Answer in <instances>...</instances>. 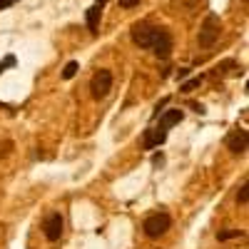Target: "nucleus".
Instances as JSON below:
<instances>
[{
  "mask_svg": "<svg viewBox=\"0 0 249 249\" xmlns=\"http://www.w3.org/2000/svg\"><path fill=\"white\" fill-rule=\"evenodd\" d=\"M13 65H15V57H13V55H8L3 62H0V72H5V68H13Z\"/></svg>",
  "mask_w": 249,
  "mask_h": 249,
  "instance_id": "nucleus-17",
  "label": "nucleus"
},
{
  "mask_svg": "<svg viewBox=\"0 0 249 249\" xmlns=\"http://www.w3.org/2000/svg\"><path fill=\"white\" fill-rule=\"evenodd\" d=\"M237 202H239V204H247V182L239 187V192H237Z\"/></svg>",
  "mask_w": 249,
  "mask_h": 249,
  "instance_id": "nucleus-16",
  "label": "nucleus"
},
{
  "mask_svg": "<svg viewBox=\"0 0 249 249\" xmlns=\"http://www.w3.org/2000/svg\"><path fill=\"white\" fill-rule=\"evenodd\" d=\"M182 117H184V112L182 110H167L162 117H160V124L157 127H162V130H170L172 124H177V122H182Z\"/></svg>",
  "mask_w": 249,
  "mask_h": 249,
  "instance_id": "nucleus-9",
  "label": "nucleus"
},
{
  "mask_svg": "<svg viewBox=\"0 0 249 249\" xmlns=\"http://www.w3.org/2000/svg\"><path fill=\"white\" fill-rule=\"evenodd\" d=\"M247 142H249L247 130H237V132H232L230 137H227V150H230L232 155H244L247 152Z\"/></svg>",
  "mask_w": 249,
  "mask_h": 249,
  "instance_id": "nucleus-7",
  "label": "nucleus"
},
{
  "mask_svg": "<svg viewBox=\"0 0 249 249\" xmlns=\"http://www.w3.org/2000/svg\"><path fill=\"white\" fill-rule=\"evenodd\" d=\"M170 224H172L170 214H164V212H155V214H150L147 219L142 222V230H144V234H147L150 239H157V237H162L164 232L170 230Z\"/></svg>",
  "mask_w": 249,
  "mask_h": 249,
  "instance_id": "nucleus-1",
  "label": "nucleus"
},
{
  "mask_svg": "<svg viewBox=\"0 0 249 249\" xmlns=\"http://www.w3.org/2000/svg\"><path fill=\"white\" fill-rule=\"evenodd\" d=\"M164 140H167V130H162V127L147 130V132H144V140H142V147L144 150H155L157 144H162Z\"/></svg>",
  "mask_w": 249,
  "mask_h": 249,
  "instance_id": "nucleus-8",
  "label": "nucleus"
},
{
  "mask_svg": "<svg viewBox=\"0 0 249 249\" xmlns=\"http://www.w3.org/2000/svg\"><path fill=\"white\" fill-rule=\"evenodd\" d=\"M77 70H80V62H77V60H70L68 65H65V70H62V77H65V80H72V77L77 75Z\"/></svg>",
  "mask_w": 249,
  "mask_h": 249,
  "instance_id": "nucleus-13",
  "label": "nucleus"
},
{
  "mask_svg": "<svg viewBox=\"0 0 249 249\" xmlns=\"http://www.w3.org/2000/svg\"><path fill=\"white\" fill-rule=\"evenodd\" d=\"M107 3V0H95V5H105Z\"/></svg>",
  "mask_w": 249,
  "mask_h": 249,
  "instance_id": "nucleus-22",
  "label": "nucleus"
},
{
  "mask_svg": "<svg viewBox=\"0 0 249 249\" xmlns=\"http://www.w3.org/2000/svg\"><path fill=\"white\" fill-rule=\"evenodd\" d=\"M157 30L160 28H152V25H135L132 28V40H135V45L144 48V50H150L152 43H155V37H157Z\"/></svg>",
  "mask_w": 249,
  "mask_h": 249,
  "instance_id": "nucleus-4",
  "label": "nucleus"
},
{
  "mask_svg": "<svg viewBox=\"0 0 249 249\" xmlns=\"http://www.w3.org/2000/svg\"><path fill=\"white\" fill-rule=\"evenodd\" d=\"M237 237H244V232H242V230H224V232H217V239H219V242L237 239Z\"/></svg>",
  "mask_w": 249,
  "mask_h": 249,
  "instance_id": "nucleus-14",
  "label": "nucleus"
},
{
  "mask_svg": "<svg viewBox=\"0 0 249 249\" xmlns=\"http://www.w3.org/2000/svg\"><path fill=\"white\" fill-rule=\"evenodd\" d=\"M90 90H92V97H95V100L107 97L110 90H112V72H110V70L95 72V77H92V82H90Z\"/></svg>",
  "mask_w": 249,
  "mask_h": 249,
  "instance_id": "nucleus-3",
  "label": "nucleus"
},
{
  "mask_svg": "<svg viewBox=\"0 0 249 249\" xmlns=\"http://www.w3.org/2000/svg\"><path fill=\"white\" fill-rule=\"evenodd\" d=\"M13 3H18V0H0V10H5V8H10Z\"/></svg>",
  "mask_w": 249,
  "mask_h": 249,
  "instance_id": "nucleus-21",
  "label": "nucleus"
},
{
  "mask_svg": "<svg viewBox=\"0 0 249 249\" xmlns=\"http://www.w3.org/2000/svg\"><path fill=\"white\" fill-rule=\"evenodd\" d=\"M232 70H239L237 62H234V60H224V62H219V65L212 70V75H217V77H219V75H234Z\"/></svg>",
  "mask_w": 249,
  "mask_h": 249,
  "instance_id": "nucleus-10",
  "label": "nucleus"
},
{
  "mask_svg": "<svg viewBox=\"0 0 249 249\" xmlns=\"http://www.w3.org/2000/svg\"><path fill=\"white\" fill-rule=\"evenodd\" d=\"M202 75L199 77H192V80H187V82H182V85H179V92H192V90H197L199 85H202Z\"/></svg>",
  "mask_w": 249,
  "mask_h": 249,
  "instance_id": "nucleus-12",
  "label": "nucleus"
},
{
  "mask_svg": "<svg viewBox=\"0 0 249 249\" xmlns=\"http://www.w3.org/2000/svg\"><path fill=\"white\" fill-rule=\"evenodd\" d=\"M137 3H140V0H120V5H122V8H135Z\"/></svg>",
  "mask_w": 249,
  "mask_h": 249,
  "instance_id": "nucleus-20",
  "label": "nucleus"
},
{
  "mask_svg": "<svg viewBox=\"0 0 249 249\" xmlns=\"http://www.w3.org/2000/svg\"><path fill=\"white\" fill-rule=\"evenodd\" d=\"M100 15H102V5H92L88 10V28L95 33L97 30V23H100Z\"/></svg>",
  "mask_w": 249,
  "mask_h": 249,
  "instance_id": "nucleus-11",
  "label": "nucleus"
},
{
  "mask_svg": "<svg viewBox=\"0 0 249 249\" xmlns=\"http://www.w3.org/2000/svg\"><path fill=\"white\" fill-rule=\"evenodd\" d=\"M199 48H212L219 40V18L217 15H207V20L199 28Z\"/></svg>",
  "mask_w": 249,
  "mask_h": 249,
  "instance_id": "nucleus-2",
  "label": "nucleus"
},
{
  "mask_svg": "<svg viewBox=\"0 0 249 249\" xmlns=\"http://www.w3.org/2000/svg\"><path fill=\"white\" fill-rule=\"evenodd\" d=\"M10 150H13V142H10V140H3V142H0V157H8Z\"/></svg>",
  "mask_w": 249,
  "mask_h": 249,
  "instance_id": "nucleus-15",
  "label": "nucleus"
},
{
  "mask_svg": "<svg viewBox=\"0 0 249 249\" xmlns=\"http://www.w3.org/2000/svg\"><path fill=\"white\" fill-rule=\"evenodd\" d=\"M162 164H164V157L162 155H155L152 157V167H162Z\"/></svg>",
  "mask_w": 249,
  "mask_h": 249,
  "instance_id": "nucleus-19",
  "label": "nucleus"
},
{
  "mask_svg": "<svg viewBox=\"0 0 249 249\" xmlns=\"http://www.w3.org/2000/svg\"><path fill=\"white\" fill-rule=\"evenodd\" d=\"M190 107L197 112V115H204L207 110H204V105H202V102H190Z\"/></svg>",
  "mask_w": 249,
  "mask_h": 249,
  "instance_id": "nucleus-18",
  "label": "nucleus"
},
{
  "mask_svg": "<svg viewBox=\"0 0 249 249\" xmlns=\"http://www.w3.org/2000/svg\"><path fill=\"white\" fill-rule=\"evenodd\" d=\"M150 50H155V55L157 57H162V60H167L170 55H172V37H170V33L167 30H157V37H155V43H152V48Z\"/></svg>",
  "mask_w": 249,
  "mask_h": 249,
  "instance_id": "nucleus-6",
  "label": "nucleus"
},
{
  "mask_svg": "<svg viewBox=\"0 0 249 249\" xmlns=\"http://www.w3.org/2000/svg\"><path fill=\"white\" fill-rule=\"evenodd\" d=\"M62 227H65V222H62L60 212H53V214H48L45 222H43V232H45V237H48L50 242H57V239L62 237Z\"/></svg>",
  "mask_w": 249,
  "mask_h": 249,
  "instance_id": "nucleus-5",
  "label": "nucleus"
}]
</instances>
